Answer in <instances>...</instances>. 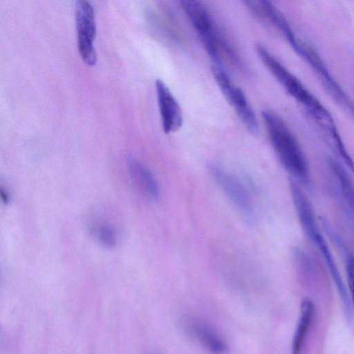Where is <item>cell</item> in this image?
Returning a JSON list of instances; mask_svg holds the SVG:
<instances>
[{"instance_id": "cell-1", "label": "cell", "mask_w": 354, "mask_h": 354, "mask_svg": "<svg viewBox=\"0 0 354 354\" xmlns=\"http://www.w3.org/2000/svg\"><path fill=\"white\" fill-rule=\"evenodd\" d=\"M289 189L295 209L306 237L315 246L327 267L344 305L348 321L352 319V305L335 259L315 217L314 208L303 187L290 178Z\"/></svg>"}, {"instance_id": "cell-2", "label": "cell", "mask_w": 354, "mask_h": 354, "mask_svg": "<svg viewBox=\"0 0 354 354\" xmlns=\"http://www.w3.org/2000/svg\"><path fill=\"white\" fill-rule=\"evenodd\" d=\"M262 118L271 145L282 166L291 176L290 178L310 190L308 162L299 141L284 120L274 112L264 111Z\"/></svg>"}, {"instance_id": "cell-3", "label": "cell", "mask_w": 354, "mask_h": 354, "mask_svg": "<svg viewBox=\"0 0 354 354\" xmlns=\"http://www.w3.org/2000/svg\"><path fill=\"white\" fill-rule=\"evenodd\" d=\"M180 3L184 12L215 64H221L222 50H225L230 58L235 56L230 45L220 37L210 12L202 2L183 0Z\"/></svg>"}, {"instance_id": "cell-4", "label": "cell", "mask_w": 354, "mask_h": 354, "mask_svg": "<svg viewBox=\"0 0 354 354\" xmlns=\"http://www.w3.org/2000/svg\"><path fill=\"white\" fill-rule=\"evenodd\" d=\"M256 50L265 67L286 92L297 102L308 117L317 114L325 107L302 82L264 46L259 45Z\"/></svg>"}, {"instance_id": "cell-5", "label": "cell", "mask_w": 354, "mask_h": 354, "mask_svg": "<svg viewBox=\"0 0 354 354\" xmlns=\"http://www.w3.org/2000/svg\"><path fill=\"white\" fill-rule=\"evenodd\" d=\"M290 45L315 73L322 86L333 100L354 118V102L331 75L325 62L316 50L297 36Z\"/></svg>"}, {"instance_id": "cell-6", "label": "cell", "mask_w": 354, "mask_h": 354, "mask_svg": "<svg viewBox=\"0 0 354 354\" xmlns=\"http://www.w3.org/2000/svg\"><path fill=\"white\" fill-rule=\"evenodd\" d=\"M214 78L228 103L233 107L247 129L253 134L259 132L256 115L245 93L235 85L220 65L212 67Z\"/></svg>"}, {"instance_id": "cell-7", "label": "cell", "mask_w": 354, "mask_h": 354, "mask_svg": "<svg viewBox=\"0 0 354 354\" xmlns=\"http://www.w3.org/2000/svg\"><path fill=\"white\" fill-rule=\"evenodd\" d=\"M75 26L79 53L88 65H95L97 53L93 44L96 35L95 12L86 0H78L75 9Z\"/></svg>"}, {"instance_id": "cell-8", "label": "cell", "mask_w": 354, "mask_h": 354, "mask_svg": "<svg viewBox=\"0 0 354 354\" xmlns=\"http://www.w3.org/2000/svg\"><path fill=\"white\" fill-rule=\"evenodd\" d=\"M210 175L219 187L239 209L246 217L253 214V204L251 196L239 179L214 164L208 165Z\"/></svg>"}, {"instance_id": "cell-9", "label": "cell", "mask_w": 354, "mask_h": 354, "mask_svg": "<svg viewBox=\"0 0 354 354\" xmlns=\"http://www.w3.org/2000/svg\"><path fill=\"white\" fill-rule=\"evenodd\" d=\"M187 333L210 354H226L228 345L220 333L201 318L189 317L184 320Z\"/></svg>"}, {"instance_id": "cell-10", "label": "cell", "mask_w": 354, "mask_h": 354, "mask_svg": "<svg viewBox=\"0 0 354 354\" xmlns=\"http://www.w3.org/2000/svg\"><path fill=\"white\" fill-rule=\"evenodd\" d=\"M156 91L162 126L165 133L177 131L183 122L181 108L163 81L157 79Z\"/></svg>"}, {"instance_id": "cell-11", "label": "cell", "mask_w": 354, "mask_h": 354, "mask_svg": "<svg viewBox=\"0 0 354 354\" xmlns=\"http://www.w3.org/2000/svg\"><path fill=\"white\" fill-rule=\"evenodd\" d=\"M315 313V305L310 298H304L292 341L291 354H300Z\"/></svg>"}, {"instance_id": "cell-12", "label": "cell", "mask_w": 354, "mask_h": 354, "mask_svg": "<svg viewBox=\"0 0 354 354\" xmlns=\"http://www.w3.org/2000/svg\"><path fill=\"white\" fill-rule=\"evenodd\" d=\"M130 175L139 189L150 199L159 197V186L153 174L142 163L135 160L129 162Z\"/></svg>"}, {"instance_id": "cell-13", "label": "cell", "mask_w": 354, "mask_h": 354, "mask_svg": "<svg viewBox=\"0 0 354 354\" xmlns=\"http://www.w3.org/2000/svg\"><path fill=\"white\" fill-rule=\"evenodd\" d=\"M92 234L95 239L106 248H114L118 242V232L114 227L109 223H100L93 227Z\"/></svg>"}, {"instance_id": "cell-14", "label": "cell", "mask_w": 354, "mask_h": 354, "mask_svg": "<svg viewBox=\"0 0 354 354\" xmlns=\"http://www.w3.org/2000/svg\"><path fill=\"white\" fill-rule=\"evenodd\" d=\"M335 245L342 249L344 253L346 272L351 296V301H352L354 305V254L348 251L346 248L344 249V245L341 240L337 242Z\"/></svg>"}]
</instances>
